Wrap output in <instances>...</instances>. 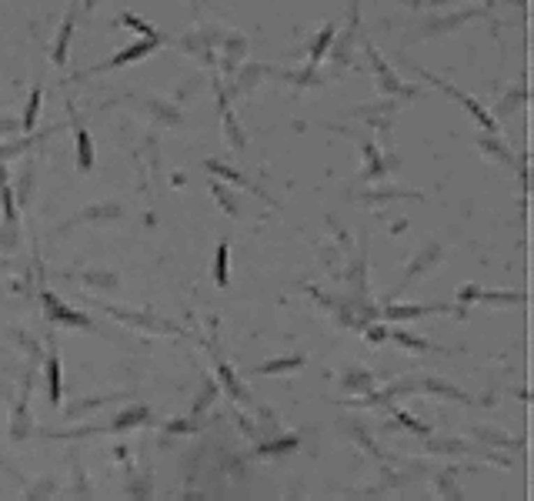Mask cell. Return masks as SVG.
I'll use <instances>...</instances> for the list:
<instances>
[{
  "label": "cell",
  "instance_id": "1",
  "mask_svg": "<svg viewBox=\"0 0 534 501\" xmlns=\"http://www.w3.org/2000/svg\"><path fill=\"white\" fill-rule=\"evenodd\" d=\"M441 258H444V247H441V244H438V241L424 244V247H421V251H417V254H414V258L408 261V268H404V277H401V284H397V288L391 291V294H387V301H394L401 291L411 288V281H417L421 274H427V271H431V268H434V264H438Z\"/></svg>",
  "mask_w": 534,
  "mask_h": 501
},
{
  "label": "cell",
  "instance_id": "2",
  "mask_svg": "<svg viewBox=\"0 0 534 501\" xmlns=\"http://www.w3.org/2000/svg\"><path fill=\"white\" fill-rule=\"evenodd\" d=\"M421 74H424V71H421ZM424 77H427V84H434V87H438L441 94H447L451 101H458V104L468 110V117H471V121L477 124L481 131H498V121H494V117H491V114H488V110H484L481 104H477V101H471L468 94H461L454 84H447V80H441V77H434V74H424Z\"/></svg>",
  "mask_w": 534,
  "mask_h": 501
},
{
  "label": "cell",
  "instance_id": "3",
  "mask_svg": "<svg viewBox=\"0 0 534 501\" xmlns=\"http://www.w3.org/2000/svg\"><path fill=\"white\" fill-rule=\"evenodd\" d=\"M364 50H367V57H371V67H374L378 84H381L384 94H404V97H417V87H414V84H404V80H401V77L387 67V61L381 57V50L371 44V41H364Z\"/></svg>",
  "mask_w": 534,
  "mask_h": 501
},
{
  "label": "cell",
  "instance_id": "4",
  "mask_svg": "<svg viewBox=\"0 0 534 501\" xmlns=\"http://www.w3.org/2000/svg\"><path fill=\"white\" fill-rule=\"evenodd\" d=\"M161 44H164V41L144 37V41H138V44H131V47H124V50H117L110 61L97 64V67H91V71H84V77H87V74H104V71H117V67H127V64H134V61H140V57L154 54V50H157Z\"/></svg>",
  "mask_w": 534,
  "mask_h": 501
},
{
  "label": "cell",
  "instance_id": "5",
  "mask_svg": "<svg viewBox=\"0 0 534 501\" xmlns=\"http://www.w3.org/2000/svg\"><path fill=\"white\" fill-rule=\"evenodd\" d=\"M40 301H44V314L54 324H64V328H84V331H94V321L87 318V314H80V311H71L67 304L57 298V294H50V291H44L40 294Z\"/></svg>",
  "mask_w": 534,
  "mask_h": 501
},
{
  "label": "cell",
  "instance_id": "6",
  "mask_svg": "<svg viewBox=\"0 0 534 501\" xmlns=\"http://www.w3.org/2000/svg\"><path fill=\"white\" fill-rule=\"evenodd\" d=\"M481 10H461V14H447V17H434L424 20V27L417 31V37H444V34H458L461 27H468Z\"/></svg>",
  "mask_w": 534,
  "mask_h": 501
},
{
  "label": "cell",
  "instance_id": "7",
  "mask_svg": "<svg viewBox=\"0 0 534 501\" xmlns=\"http://www.w3.org/2000/svg\"><path fill=\"white\" fill-rule=\"evenodd\" d=\"M110 318H117V321H124V324H134V328H140V331H161V334H174L177 328L174 324H168V321H161V318H154V314H147V311H121V307H104Z\"/></svg>",
  "mask_w": 534,
  "mask_h": 501
},
{
  "label": "cell",
  "instance_id": "8",
  "mask_svg": "<svg viewBox=\"0 0 534 501\" xmlns=\"http://www.w3.org/2000/svg\"><path fill=\"white\" fill-rule=\"evenodd\" d=\"M474 144H477V151L488 154L491 161H498L501 167H514V154L507 151V144L498 137V131H477Z\"/></svg>",
  "mask_w": 534,
  "mask_h": 501
},
{
  "label": "cell",
  "instance_id": "9",
  "mask_svg": "<svg viewBox=\"0 0 534 501\" xmlns=\"http://www.w3.org/2000/svg\"><path fill=\"white\" fill-rule=\"evenodd\" d=\"M454 311V304H414V307H404V304H387L384 307V318L387 321H414L421 314H447Z\"/></svg>",
  "mask_w": 534,
  "mask_h": 501
},
{
  "label": "cell",
  "instance_id": "10",
  "mask_svg": "<svg viewBox=\"0 0 534 501\" xmlns=\"http://www.w3.org/2000/svg\"><path fill=\"white\" fill-rule=\"evenodd\" d=\"M357 24H361V10H357V0L351 3V27L344 31V37L337 41V47L331 50V61L337 67H344V64H351V50H354V41H357Z\"/></svg>",
  "mask_w": 534,
  "mask_h": 501
},
{
  "label": "cell",
  "instance_id": "11",
  "mask_svg": "<svg viewBox=\"0 0 534 501\" xmlns=\"http://www.w3.org/2000/svg\"><path fill=\"white\" fill-rule=\"evenodd\" d=\"M121 217V204H94V208H87V211H80L71 221V224H64L61 234L67 228H74V224H97V221H117Z\"/></svg>",
  "mask_w": 534,
  "mask_h": 501
},
{
  "label": "cell",
  "instance_id": "12",
  "mask_svg": "<svg viewBox=\"0 0 534 501\" xmlns=\"http://www.w3.org/2000/svg\"><path fill=\"white\" fill-rule=\"evenodd\" d=\"M217 101H221V121H224V137H228V144L234 147V151H244L247 137L244 131L237 127V121H234V114H230L228 107V94H217Z\"/></svg>",
  "mask_w": 534,
  "mask_h": 501
},
{
  "label": "cell",
  "instance_id": "13",
  "mask_svg": "<svg viewBox=\"0 0 534 501\" xmlns=\"http://www.w3.org/2000/svg\"><path fill=\"white\" fill-rule=\"evenodd\" d=\"M204 167L211 170V174H224L230 184H237V187H244V191H251V194H258V198H267V191L264 187H258L254 181H247L244 174H237V170H230L228 164H221V161H204ZM271 201V198H267ZM271 204H277V201H271Z\"/></svg>",
  "mask_w": 534,
  "mask_h": 501
},
{
  "label": "cell",
  "instance_id": "14",
  "mask_svg": "<svg viewBox=\"0 0 534 501\" xmlns=\"http://www.w3.org/2000/svg\"><path fill=\"white\" fill-rule=\"evenodd\" d=\"M364 157H367V164H364V170H361V177H364V181H378V177H384V174L397 164L394 157H391V161H384L381 154H378V147H371L367 140H364Z\"/></svg>",
  "mask_w": 534,
  "mask_h": 501
},
{
  "label": "cell",
  "instance_id": "15",
  "mask_svg": "<svg viewBox=\"0 0 534 501\" xmlns=\"http://www.w3.org/2000/svg\"><path fill=\"white\" fill-rule=\"evenodd\" d=\"M401 198L424 201V194H417V191H397V187H381V191H364V194H354V201H367V204H384V201H401Z\"/></svg>",
  "mask_w": 534,
  "mask_h": 501
},
{
  "label": "cell",
  "instance_id": "16",
  "mask_svg": "<svg viewBox=\"0 0 534 501\" xmlns=\"http://www.w3.org/2000/svg\"><path fill=\"white\" fill-rule=\"evenodd\" d=\"M221 44H224V54H221V61H224V71H234L237 64L244 61L247 41H244V37H237V34H230V37H221Z\"/></svg>",
  "mask_w": 534,
  "mask_h": 501
},
{
  "label": "cell",
  "instance_id": "17",
  "mask_svg": "<svg viewBox=\"0 0 534 501\" xmlns=\"http://www.w3.org/2000/svg\"><path fill=\"white\" fill-rule=\"evenodd\" d=\"M304 354H288V358H274V361H264L254 368V375H284V371H297L304 368Z\"/></svg>",
  "mask_w": 534,
  "mask_h": 501
},
{
  "label": "cell",
  "instance_id": "18",
  "mask_svg": "<svg viewBox=\"0 0 534 501\" xmlns=\"http://www.w3.org/2000/svg\"><path fill=\"white\" fill-rule=\"evenodd\" d=\"M341 384H344L348 391H357V395H371V391H374V375L364 371V368H351V371H344Z\"/></svg>",
  "mask_w": 534,
  "mask_h": 501
},
{
  "label": "cell",
  "instance_id": "19",
  "mask_svg": "<svg viewBox=\"0 0 534 501\" xmlns=\"http://www.w3.org/2000/svg\"><path fill=\"white\" fill-rule=\"evenodd\" d=\"M47 398H50V405H61V358H57V348L47 358Z\"/></svg>",
  "mask_w": 534,
  "mask_h": 501
},
{
  "label": "cell",
  "instance_id": "20",
  "mask_svg": "<svg viewBox=\"0 0 534 501\" xmlns=\"http://www.w3.org/2000/svg\"><path fill=\"white\" fill-rule=\"evenodd\" d=\"M267 74V67H258V64H247L244 74H237L234 80V87H230V97H241V94H251L254 91V84H258L260 77Z\"/></svg>",
  "mask_w": 534,
  "mask_h": 501
},
{
  "label": "cell",
  "instance_id": "21",
  "mask_svg": "<svg viewBox=\"0 0 534 501\" xmlns=\"http://www.w3.org/2000/svg\"><path fill=\"white\" fill-rule=\"evenodd\" d=\"M77 170L80 174H91L94 170V144L84 127H77Z\"/></svg>",
  "mask_w": 534,
  "mask_h": 501
},
{
  "label": "cell",
  "instance_id": "22",
  "mask_svg": "<svg viewBox=\"0 0 534 501\" xmlns=\"http://www.w3.org/2000/svg\"><path fill=\"white\" fill-rule=\"evenodd\" d=\"M71 37H74V14L64 17L61 34H57V44H54V64H57V67H64V64H67V47H71Z\"/></svg>",
  "mask_w": 534,
  "mask_h": 501
},
{
  "label": "cell",
  "instance_id": "23",
  "mask_svg": "<svg viewBox=\"0 0 534 501\" xmlns=\"http://www.w3.org/2000/svg\"><path fill=\"white\" fill-rule=\"evenodd\" d=\"M524 104H528V87H514L511 97H504L501 104L494 107V121H498V117H507V114H518Z\"/></svg>",
  "mask_w": 534,
  "mask_h": 501
},
{
  "label": "cell",
  "instance_id": "24",
  "mask_svg": "<svg viewBox=\"0 0 534 501\" xmlns=\"http://www.w3.org/2000/svg\"><path fill=\"white\" fill-rule=\"evenodd\" d=\"M151 418V411L144 408V405H138V408H127V411H121L117 418H114V431H127V428H134V425H144Z\"/></svg>",
  "mask_w": 534,
  "mask_h": 501
},
{
  "label": "cell",
  "instance_id": "25",
  "mask_svg": "<svg viewBox=\"0 0 534 501\" xmlns=\"http://www.w3.org/2000/svg\"><path fill=\"white\" fill-rule=\"evenodd\" d=\"M228 254H230L228 241H221L217 251H214V284L217 288H228Z\"/></svg>",
  "mask_w": 534,
  "mask_h": 501
},
{
  "label": "cell",
  "instance_id": "26",
  "mask_svg": "<svg viewBox=\"0 0 534 501\" xmlns=\"http://www.w3.org/2000/svg\"><path fill=\"white\" fill-rule=\"evenodd\" d=\"M334 37H337V31H334V24H327L324 31H320V37L311 44V64L318 67L320 61H324V54L331 50V44H334Z\"/></svg>",
  "mask_w": 534,
  "mask_h": 501
},
{
  "label": "cell",
  "instance_id": "27",
  "mask_svg": "<svg viewBox=\"0 0 534 501\" xmlns=\"http://www.w3.org/2000/svg\"><path fill=\"white\" fill-rule=\"evenodd\" d=\"M80 281L91 284V288H104V291H114L121 284V277L114 271H80Z\"/></svg>",
  "mask_w": 534,
  "mask_h": 501
},
{
  "label": "cell",
  "instance_id": "28",
  "mask_svg": "<svg viewBox=\"0 0 534 501\" xmlns=\"http://www.w3.org/2000/svg\"><path fill=\"white\" fill-rule=\"evenodd\" d=\"M40 101H44V91H40V87H34V91H31V101H27V107H24V117H20V131H27V134L34 131V124H37V114H40Z\"/></svg>",
  "mask_w": 534,
  "mask_h": 501
},
{
  "label": "cell",
  "instance_id": "29",
  "mask_svg": "<svg viewBox=\"0 0 534 501\" xmlns=\"http://www.w3.org/2000/svg\"><path fill=\"white\" fill-rule=\"evenodd\" d=\"M211 191H214V201H217V204H221V208H224L230 217H241V204L234 201V194H230L224 184H211Z\"/></svg>",
  "mask_w": 534,
  "mask_h": 501
},
{
  "label": "cell",
  "instance_id": "30",
  "mask_svg": "<svg viewBox=\"0 0 534 501\" xmlns=\"http://www.w3.org/2000/svg\"><path fill=\"white\" fill-rule=\"evenodd\" d=\"M147 107L154 110V117L161 124H170V127H177V124L184 121L181 114H177V107H170V104H161V101H147Z\"/></svg>",
  "mask_w": 534,
  "mask_h": 501
},
{
  "label": "cell",
  "instance_id": "31",
  "mask_svg": "<svg viewBox=\"0 0 534 501\" xmlns=\"http://www.w3.org/2000/svg\"><path fill=\"white\" fill-rule=\"evenodd\" d=\"M387 337H394L397 344H404V348H411V351H438L431 341H421V337H411L408 331H387Z\"/></svg>",
  "mask_w": 534,
  "mask_h": 501
},
{
  "label": "cell",
  "instance_id": "32",
  "mask_svg": "<svg viewBox=\"0 0 534 501\" xmlns=\"http://www.w3.org/2000/svg\"><path fill=\"white\" fill-rule=\"evenodd\" d=\"M217 371H221V378H224V384H228V391L234 398H237V401H244V405H251V398H247V391L244 388H241V384H237V378H234V371H230L228 365H217Z\"/></svg>",
  "mask_w": 534,
  "mask_h": 501
},
{
  "label": "cell",
  "instance_id": "33",
  "mask_svg": "<svg viewBox=\"0 0 534 501\" xmlns=\"http://www.w3.org/2000/svg\"><path fill=\"white\" fill-rule=\"evenodd\" d=\"M297 444H301V438H297V435H288V438H284V441H274V444H264V448H260L258 455H284V451H294Z\"/></svg>",
  "mask_w": 534,
  "mask_h": 501
},
{
  "label": "cell",
  "instance_id": "34",
  "mask_svg": "<svg viewBox=\"0 0 534 501\" xmlns=\"http://www.w3.org/2000/svg\"><path fill=\"white\" fill-rule=\"evenodd\" d=\"M121 24H124V27H134V31H140V34H144V37H154V41H164V37H161V34L154 31L151 24H144V20H140V17H134V14H124V17H121Z\"/></svg>",
  "mask_w": 534,
  "mask_h": 501
},
{
  "label": "cell",
  "instance_id": "35",
  "mask_svg": "<svg viewBox=\"0 0 534 501\" xmlns=\"http://www.w3.org/2000/svg\"><path fill=\"white\" fill-rule=\"evenodd\" d=\"M477 438L494 441V444H504V448H524V441L521 438H501L498 431H488V428H477Z\"/></svg>",
  "mask_w": 534,
  "mask_h": 501
},
{
  "label": "cell",
  "instance_id": "36",
  "mask_svg": "<svg viewBox=\"0 0 534 501\" xmlns=\"http://www.w3.org/2000/svg\"><path fill=\"white\" fill-rule=\"evenodd\" d=\"M17 241H20L17 224H0V247H3V251H14Z\"/></svg>",
  "mask_w": 534,
  "mask_h": 501
},
{
  "label": "cell",
  "instance_id": "37",
  "mask_svg": "<svg viewBox=\"0 0 534 501\" xmlns=\"http://www.w3.org/2000/svg\"><path fill=\"white\" fill-rule=\"evenodd\" d=\"M438 485H441V495H444V498H461L458 481H451V471H444V474H438Z\"/></svg>",
  "mask_w": 534,
  "mask_h": 501
},
{
  "label": "cell",
  "instance_id": "38",
  "mask_svg": "<svg viewBox=\"0 0 534 501\" xmlns=\"http://www.w3.org/2000/svg\"><path fill=\"white\" fill-rule=\"evenodd\" d=\"M397 421H401V425H404V428H411L414 435H421V438H431V435H434V431H431V428H427V425H421V421H414L411 414H397Z\"/></svg>",
  "mask_w": 534,
  "mask_h": 501
},
{
  "label": "cell",
  "instance_id": "39",
  "mask_svg": "<svg viewBox=\"0 0 534 501\" xmlns=\"http://www.w3.org/2000/svg\"><path fill=\"white\" fill-rule=\"evenodd\" d=\"M427 448H431V451H468L464 441H431Z\"/></svg>",
  "mask_w": 534,
  "mask_h": 501
},
{
  "label": "cell",
  "instance_id": "40",
  "mask_svg": "<svg viewBox=\"0 0 534 501\" xmlns=\"http://www.w3.org/2000/svg\"><path fill=\"white\" fill-rule=\"evenodd\" d=\"M361 331L367 334V341H374V344H381V341H387V331H384V328H374V324H371V321H367L364 328H361Z\"/></svg>",
  "mask_w": 534,
  "mask_h": 501
},
{
  "label": "cell",
  "instance_id": "41",
  "mask_svg": "<svg viewBox=\"0 0 534 501\" xmlns=\"http://www.w3.org/2000/svg\"><path fill=\"white\" fill-rule=\"evenodd\" d=\"M444 3H458V0H431V7H444Z\"/></svg>",
  "mask_w": 534,
  "mask_h": 501
},
{
  "label": "cell",
  "instance_id": "42",
  "mask_svg": "<svg viewBox=\"0 0 534 501\" xmlns=\"http://www.w3.org/2000/svg\"><path fill=\"white\" fill-rule=\"evenodd\" d=\"M0 184H7V170L3 167H0Z\"/></svg>",
  "mask_w": 534,
  "mask_h": 501
},
{
  "label": "cell",
  "instance_id": "43",
  "mask_svg": "<svg viewBox=\"0 0 534 501\" xmlns=\"http://www.w3.org/2000/svg\"><path fill=\"white\" fill-rule=\"evenodd\" d=\"M194 3H200V0H194Z\"/></svg>",
  "mask_w": 534,
  "mask_h": 501
}]
</instances>
